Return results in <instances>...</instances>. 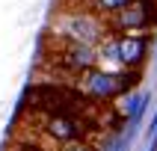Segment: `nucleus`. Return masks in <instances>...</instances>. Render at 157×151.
<instances>
[{"label":"nucleus","instance_id":"0eeeda50","mask_svg":"<svg viewBox=\"0 0 157 151\" xmlns=\"http://www.w3.org/2000/svg\"><path fill=\"white\" fill-rule=\"evenodd\" d=\"M59 151H98V145L89 139H71V142H62Z\"/></svg>","mask_w":157,"mask_h":151},{"label":"nucleus","instance_id":"f03ea898","mask_svg":"<svg viewBox=\"0 0 157 151\" xmlns=\"http://www.w3.org/2000/svg\"><path fill=\"white\" fill-rule=\"evenodd\" d=\"M140 80V68H89L77 77L80 89L92 101H113L131 92Z\"/></svg>","mask_w":157,"mask_h":151},{"label":"nucleus","instance_id":"6e6552de","mask_svg":"<svg viewBox=\"0 0 157 151\" xmlns=\"http://www.w3.org/2000/svg\"><path fill=\"white\" fill-rule=\"evenodd\" d=\"M15 151H48V148H44V145H36V142H21Z\"/></svg>","mask_w":157,"mask_h":151},{"label":"nucleus","instance_id":"20e7f679","mask_svg":"<svg viewBox=\"0 0 157 151\" xmlns=\"http://www.w3.org/2000/svg\"><path fill=\"white\" fill-rule=\"evenodd\" d=\"M157 21V3L151 0H131L122 12H116L113 18H107V27L116 33H142L154 27Z\"/></svg>","mask_w":157,"mask_h":151},{"label":"nucleus","instance_id":"f257e3e1","mask_svg":"<svg viewBox=\"0 0 157 151\" xmlns=\"http://www.w3.org/2000/svg\"><path fill=\"white\" fill-rule=\"evenodd\" d=\"M53 30H56V42H80V44H98L110 33L107 27V18L95 15L92 9H62L56 21H53Z\"/></svg>","mask_w":157,"mask_h":151},{"label":"nucleus","instance_id":"7ed1b4c3","mask_svg":"<svg viewBox=\"0 0 157 151\" xmlns=\"http://www.w3.org/2000/svg\"><path fill=\"white\" fill-rule=\"evenodd\" d=\"M51 65L59 68L62 74H74L80 77L83 71L98 65V51L95 44H80V42H59V47L53 51Z\"/></svg>","mask_w":157,"mask_h":151},{"label":"nucleus","instance_id":"423d86ee","mask_svg":"<svg viewBox=\"0 0 157 151\" xmlns=\"http://www.w3.org/2000/svg\"><path fill=\"white\" fill-rule=\"evenodd\" d=\"M131 0H86V9H92L101 18H113L116 12H122Z\"/></svg>","mask_w":157,"mask_h":151},{"label":"nucleus","instance_id":"39448f33","mask_svg":"<svg viewBox=\"0 0 157 151\" xmlns=\"http://www.w3.org/2000/svg\"><path fill=\"white\" fill-rule=\"evenodd\" d=\"M39 130L44 133L48 142H71V139H86L89 136V122L86 119H77L71 113H48L39 124Z\"/></svg>","mask_w":157,"mask_h":151}]
</instances>
